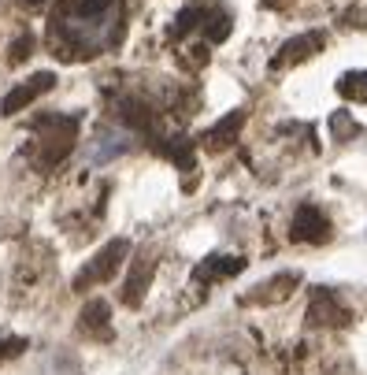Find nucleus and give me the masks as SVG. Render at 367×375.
<instances>
[{
  "instance_id": "f257e3e1",
  "label": "nucleus",
  "mask_w": 367,
  "mask_h": 375,
  "mask_svg": "<svg viewBox=\"0 0 367 375\" xmlns=\"http://www.w3.org/2000/svg\"><path fill=\"white\" fill-rule=\"evenodd\" d=\"M74 134H78V115H49L37 123V145H41V167L60 164L71 153Z\"/></svg>"
},
{
  "instance_id": "f03ea898",
  "label": "nucleus",
  "mask_w": 367,
  "mask_h": 375,
  "mask_svg": "<svg viewBox=\"0 0 367 375\" xmlns=\"http://www.w3.org/2000/svg\"><path fill=\"white\" fill-rule=\"evenodd\" d=\"M126 256H130V242L126 238H115V242H108L101 253L93 256L89 264L82 267L78 272V278H74V290H89V286H96V283H108V278H112L115 272H119V264L126 260Z\"/></svg>"
},
{
  "instance_id": "7ed1b4c3",
  "label": "nucleus",
  "mask_w": 367,
  "mask_h": 375,
  "mask_svg": "<svg viewBox=\"0 0 367 375\" xmlns=\"http://www.w3.org/2000/svg\"><path fill=\"white\" fill-rule=\"evenodd\" d=\"M308 324L311 327H349V308L338 301V294H330L327 286L311 290V301H308Z\"/></svg>"
},
{
  "instance_id": "20e7f679",
  "label": "nucleus",
  "mask_w": 367,
  "mask_h": 375,
  "mask_svg": "<svg viewBox=\"0 0 367 375\" xmlns=\"http://www.w3.org/2000/svg\"><path fill=\"white\" fill-rule=\"evenodd\" d=\"M153 275H156V256L153 249H142L137 260H130V275H126V286H123V305H130V308L142 305L148 286H153Z\"/></svg>"
},
{
  "instance_id": "39448f33",
  "label": "nucleus",
  "mask_w": 367,
  "mask_h": 375,
  "mask_svg": "<svg viewBox=\"0 0 367 375\" xmlns=\"http://www.w3.org/2000/svg\"><path fill=\"white\" fill-rule=\"evenodd\" d=\"M52 85H56V74L52 71H41V74H34L30 82H23V85H15L12 93H8L4 101H0V112L4 115H15V112H23V108H30L41 93H49Z\"/></svg>"
},
{
  "instance_id": "423d86ee",
  "label": "nucleus",
  "mask_w": 367,
  "mask_h": 375,
  "mask_svg": "<svg viewBox=\"0 0 367 375\" xmlns=\"http://www.w3.org/2000/svg\"><path fill=\"white\" fill-rule=\"evenodd\" d=\"M289 238L293 242H311V245L327 242L330 238V219L323 216L316 205H300L297 216H293V227H289Z\"/></svg>"
},
{
  "instance_id": "0eeeda50",
  "label": "nucleus",
  "mask_w": 367,
  "mask_h": 375,
  "mask_svg": "<svg viewBox=\"0 0 367 375\" xmlns=\"http://www.w3.org/2000/svg\"><path fill=\"white\" fill-rule=\"evenodd\" d=\"M323 45H327V34H323V30H311V34H300V38H293V41H286L282 52L271 60V71L289 67V63H297V60H305V56H316Z\"/></svg>"
},
{
  "instance_id": "6e6552de",
  "label": "nucleus",
  "mask_w": 367,
  "mask_h": 375,
  "mask_svg": "<svg viewBox=\"0 0 367 375\" xmlns=\"http://www.w3.org/2000/svg\"><path fill=\"white\" fill-rule=\"evenodd\" d=\"M241 126H245V112L237 108V112H230L226 119H219L208 134H204V145H208L212 153H219V149H230V145L237 142V134H241Z\"/></svg>"
},
{
  "instance_id": "1a4fd4ad",
  "label": "nucleus",
  "mask_w": 367,
  "mask_h": 375,
  "mask_svg": "<svg viewBox=\"0 0 367 375\" xmlns=\"http://www.w3.org/2000/svg\"><path fill=\"white\" fill-rule=\"evenodd\" d=\"M112 308H108V301H89L82 308V331H89V335L96 338H112Z\"/></svg>"
},
{
  "instance_id": "9d476101",
  "label": "nucleus",
  "mask_w": 367,
  "mask_h": 375,
  "mask_svg": "<svg viewBox=\"0 0 367 375\" xmlns=\"http://www.w3.org/2000/svg\"><path fill=\"white\" fill-rule=\"evenodd\" d=\"M245 267L241 256H208L200 267H197V278L200 283H212V278H230Z\"/></svg>"
},
{
  "instance_id": "9b49d317",
  "label": "nucleus",
  "mask_w": 367,
  "mask_h": 375,
  "mask_svg": "<svg viewBox=\"0 0 367 375\" xmlns=\"http://www.w3.org/2000/svg\"><path fill=\"white\" fill-rule=\"evenodd\" d=\"M293 286H300V275H297V272H286V275H278V278H271V283L260 286V290H267V294L249 297V301H282V297H289V290H293Z\"/></svg>"
},
{
  "instance_id": "f8f14e48",
  "label": "nucleus",
  "mask_w": 367,
  "mask_h": 375,
  "mask_svg": "<svg viewBox=\"0 0 367 375\" xmlns=\"http://www.w3.org/2000/svg\"><path fill=\"white\" fill-rule=\"evenodd\" d=\"M226 38H230V15L215 12L208 19V41H226Z\"/></svg>"
},
{
  "instance_id": "ddd939ff",
  "label": "nucleus",
  "mask_w": 367,
  "mask_h": 375,
  "mask_svg": "<svg viewBox=\"0 0 367 375\" xmlns=\"http://www.w3.org/2000/svg\"><path fill=\"white\" fill-rule=\"evenodd\" d=\"M352 74H356V82H364V85H349V82H338L341 97H356V101H367V71H352Z\"/></svg>"
},
{
  "instance_id": "4468645a",
  "label": "nucleus",
  "mask_w": 367,
  "mask_h": 375,
  "mask_svg": "<svg viewBox=\"0 0 367 375\" xmlns=\"http://www.w3.org/2000/svg\"><path fill=\"white\" fill-rule=\"evenodd\" d=\"M112 4L115 0H78V15L82 19H96V15H104Z\"/></svg>"
},
{
  "instance_id": "2eb2a0df",
  "label": "nucleus",
  "mask_w": 367,
  "mask_h": 375,
  "mask_svg": "<svg viewBox=\"0 0 367 375\" xmlns=\"http://www.w3.org/2000/svg\"><path fill=\"white\" fill-rule=\"evenodd\" d=\"M30 49H34V34H23V38L12 45V52H8V60H12V63H23V60L30 56Z\"/></svg>"
},
{
  "instance_id": "dca6fc26",
  "label": "nucleus",
  "mask_w": 367,
  "mask_h": 375,
  "mask_svg": "<svg viewBox=\"0 0 367 375\" xmlns=\"http://www.w3.org/2000/svg\"><path fill=\"white\" fill-rule=\"evenodd\" d=\"M26 349V338H0V360L4 357H19Z\"/></svg>"
},
{
  "instance_id": "f3484780",
  "label": "nucleus",
  "mask_w": 367,
  "mask_h": 375,
  "mask_svg": "<svg viewBox=\"0 0 367 375\" xmlns=\"http://www.w3.org/2000/svg\"><path fill=\"white\" fill-rule=\"evenodd\" d=\"M334 134H338V142H341V138H352L356 134V123L345 112H338V115H334Z\"/></svg>"
},
{
  "instance_id": "a211bd4d",
  "label": "nucleus",
  "mask_w": 367,
  "mask_h": 375,
  "mask_svg": "<svg viewBox=\"0 0 367 375\" xmlns=\"http://www.w3.org/2000/svg\"><path fill=\"white\" fill-rule=\"evenodd\" d=\"M30 4H41V0H30Z\"/></svg>"
},
{
  "instance_id": "6ab92c4d",
  "label": "nucleus",
  "mask_w": 367,
  "mask_h": 375,
  "mask_svg": "<svg viewBox=\"0 0 367 375\" xmlns=\"http://www.w3.org/2000/svg\"><path fill=\"white\" fill-rule=\"evenodd\" d=\"M267 4H275V0H267Z\"/></svg>"
}]
</instances>
